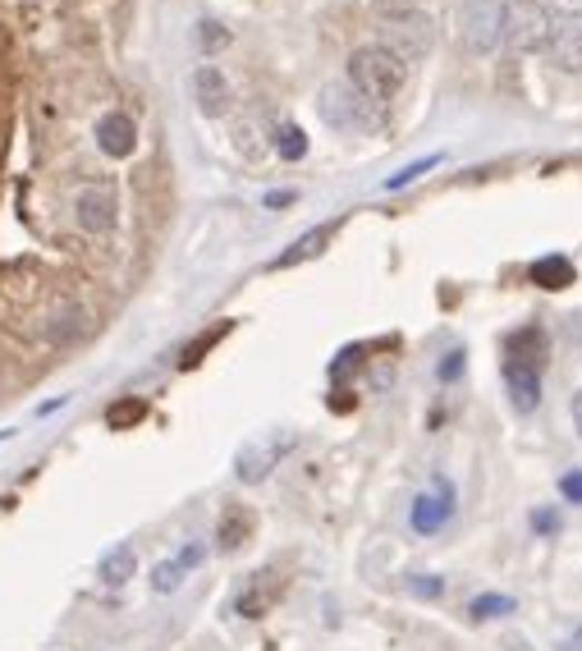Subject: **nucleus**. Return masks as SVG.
Returning <instances> with one entry per match:
<instances>
[{"label": "nucleus", "mask_w": 582, "mask_h": 651, "mask_svg": "<svg viewBox=\"0 0 582 651\" xmlns=\"http://www.w3.org/2000/svg\"><path fill=\"white\" fill-rule=\"evenodd\" d=\"M404 83H408V65L391 47L372 42V47H358L354 56H348V88H354L367 106L385 110L399 97Z\"/></svg>", "instance_id": "f257e3e1"}, {"label": "nucleus", "mask_w": 582, "mask_h": 651, "mask_svg": "<svg viewBox=\"0 0 582 651\" xmlns=\"http://www.w3.org/2000/svg\"><path fill=\"white\" fill-rule=\"evenodd\" d=\"M551 28H555L551 6H541V0H510V10H504V47L519 56H536L546 51Z\"/></svg>", "instance_id": "f03ea898"}, {"label": "nucleus", "mask_w": 582, "mask_h": 651, "mask_svg": "<svg viewBox=\"0 0 582 651\" xmlns=\"http://www.w3.org/2000/svg\"><path fill=\"white\" fill-rule=\"evenodd\" d=\"M504 10L510 0H463L458 6V37L473 56H491L504 42Z\"/></svg>", "instance_id": "7ed1b4c3"}, {"label": "nucleus", "mask_w": 582, "mask_h": 651, "mask_svg": "<svg viewBox=\"0 0 582 651\" xmlns=\"http://www.w3.org/2000/svg\"><path fill=\"white\" fill-rule=\"evenodd\" d=\"M317 110H322L326 125H335V129H344V134H367V129L381 125V110L367 106L348 83H326L322 97H317Z\"/></svg>", "instance_id": "20e7f679"}, {"label": "nucleus", "mask_w": 582, "mask_h": 651, "mask_svg": "<svg viewBox=\"0 0 582 651\" xmlns=\"http://www.w3.org/2000/svg\"><path fill=\"white\" fill-rule=\"evenodd\" d=\"M432 42H436V23L426 19V14H408V19H391V23H385V42L381 47H391L408 65V60H422L426 51H432Z\"/></svg>", "instance_id": "39448f33"}, {"label": "nucleus", "mask_w": 582, "mask_h": 651, "mask_svg": "<svg viewBox=\"0 0 582 651\" xmlns=\"http://www.w3.org/2000/svg\"><path fill=\"white\" fill-rule=\"evenodd\" d=\"M454 510H458V495H454V486H450V477H436V495H417L413 501V514H408V523H413V532L417 537H436V532L454 519Z\"/></svg>", "instance_id": "423d86ee"}, {"label": "nucleus", "mask_w": 582, "mask_h": 651, "mask_svg": "<svg viewBox=\"0 0 582 651\" xmlns=\"http://www.w3.org/2000/svg\"><path fill=\"white\" fill-rule=\"evenodd\" d=\"M115 194L106 184H88L79 188V198H73V220H79V229H88V235H110L115 229Z\"/></svg>", "instance_id": "0eeeda50"}, {"label": "nucleus", "mask_w": 582, "mask_h": 651, "mask_svg": "<svg viewBox=\"0 0 582 651\" xmlns=\"http://www.w3.org/2000/svg\"><path fill=\"white\" fill-rule=\"evenodd\" d=\"M546 354H551V339H546V331H541L536 322L504 335V363L527 367V372H541V367H546Z\"/></svg>", "instance_id": "6e6552de"}, {"label": "nucleus", "mask_w": 582, "mask_h": 651, "mask_svg": "<svg viewBox=\"0 0 582 651\" xmlns=\"http://www.w3.org/2000/svg\"><path fill=\"white\" fill-rule=\"evenodd\" d=\"M280 592H285V579H280V573H276V569H262V573H253V579L244 583L235 610H239L244 620H262L266 610L280 601Z\"/></svg>", "instance_id": "1a4fd4ad"}, {"label": "nucleus", "mask_w": 582, "mask_h": 651, "mask_svg": "<svg viewBox=\"0 0 582 651\" xmlns=\"http://www.w3.org/2000/svg\"><path fill=\"white\" fill-rule=\"evenodd\" d=\"M97 147L106 151L110 161L134 157V147H138V125L129 120L125 110H106L101 120H97Z\"/></svg>", "instance_id": "9d476101"}, {"label": "nucleus", "mask_w": 582, "mask_h": 651, "mask_svg": "<svg viewBox=\"0 0 582 651\" xmlns=\"http://www.w3.org/2000/svg\"><path fill=\"white\" fill-rule=\"evenodd\" d=\"M193 101H198V110L207 115V120H220V115L235 106V92H229L225 73L216 65H198V73H193Z\"/></svg>", "instance_id": "9b49d317"}, {"label": "nucleus", "mask_w": 582, "mask_h": 651, "mask_svg": "<svg viewBox=\"0 0 582 651\" xmlns=\"http://www.w3.org/2000/svg\"><path fill=\"white\" fill-rule=\"evenodd\" d=\"M294 445V436H270V441H253V445H244L239 450V464H235V473H239V482H262L270 468L280 464V454Z\"/></svg>", "instance_id": "f8f14e48"}, {"label": "nucleus", "mask_w": 582, "mask_h": 651, "mask_svg": "<svg viewBox=\"0 0 582 651\" xmlns=\"http://www.w3.org/2000/svg\"><path fill=\"white\" fill-rule=\"evenodd\" d=\"M546 51H551V65L560 73H582V23H569L564 19L560 28H551Z\"/></svg>", "instance_id": "ddd939ff"}, {"label": "nucleus", "mask_w": 582, "mask_h": 651, "mask_svg": "<svg viewBox=\"0 0 582 651\" xmlns=\"http://www.w3.org/2000/svg\"><path fill=\"white\" fill-rule=\"evenodd\" d=\"M500 376H504V391H510V404L519 413H536L541 408V372H527V367H514V363H500Z\"/></svg>", "instance_id": "4468645a"}, {"label": "nucleus", "mask_w": 582, "mask_h": 651, "mask_svg": "<svg viewBox=\"0 0 582 651\" xmlns=\"http://www.w3.org/2000/svg\"><path fill=\"white\" fill-rule=\"evenodd\" d=\"M335 220H326V225H317V229H307L303 239H294L276 262H270V272H289V266H298V262H307V257H322L326 253V244L335 239Z\"/></svg>", "instance_id": "2eb2a0df"}, {"label": "nucleus", "mask_w": 582, "mask_h": 651, "mask_svg": "<svg viewBox=\"0 0 582 651\" xmlns=\"http://www.w3.org/2000/svg\"><path fill=\"white\" fill-rule=\"evenodd\" d=\"M138 573V551L134 546H110L106 555H101V564H97V579L106 583V588H125L129 579Z\"/></svg>", "instance_id": "dca6fc26"}, {"label": "nucleus", "mask_w": 582, "mask_h": 651, "mask_svg": "<svg viewBox=\"0 0 582 651\" xmlns=\"http://www.w3.org/2000/svg\"><path fill=\"white\" fill-rule=\"evenodd\" d=\"M248 532H253V514H248L244 505H225L220 527H216V546H220L225 555H235V551L248 542Z\"/></svg>", "instance_id": "f3484780"}, {"label": "nucleus", "mask_w": 582, "mask_h": 651, "mask_svg": "<svg viewBox=\"0 0 582 651\" xmlns=\"http://www.w3.org/2000/svg\"><path fill=\"white\" fill-rule=\"evenodd\" d=\"M527 276H532V285H541V289H564V285H573V262H569L564 253L536 257Z\"/></svg>", "instance_id": "a211bd4d"}, {"label": "nucleus", "mask_w": 582, "mask_h": 651, "mask_svg": "<svg viewBox=\"0 0 582 651\" xmlns=\"http://www.w3.org/2000/svg\"><path fill=\"white\" fill-rule=\"evenodd\" d=\"M514 596H504V592H482V596H473L468 601V615L477 620V624H486V620H504V615H514Z\"/></svg>", "instance_id": "6ab92c4d"}, {"label": "nucleus", "mask_w": 582, "mask_h": 651, "mask_svg": "<svg viewBox=\"0 0 582 651\" xmlns=\"http://www.w3.org/2000/svg\"><path fill=\"white\" fill-rule=\"evenodd\" d=\"M445 157H441V151H432V157H422V161H413V166H404L399 175H391V179H385L381 188H385V194H399V188H408L413 179H422V175H432L436 166H441Z\"/></svg>", "instance_id": "aec40b11"}, {"label": "nucleus", "mask_w": 582, "mask_h": 651, "mask_svg": "<svg viewBox=\"0 0 582 651\" xmlns=\"http://www.w3.org/2000/svg\"><path fill=\"white\" fill-rule=\"evenodd\" d=\"M184 579H188V569L179 564V560H161L157 569H151V592H179L184 588Z\"/></svg>", "instance_id": "412c9836"}, {"label": "nucleus", "mask_w": 582, "mask_h": 651, "mask_svg": "<svg viewBox=\"0 0 582 651\" xmlns=\"http://www.w3.org/2000/svg\"><path fill=\"white\" fill-rule=\"evenodd\" d=\"M142 417H147V404L142 400H120V404H110L106 423H110V432H125V427L142 423Z\"/></svg>", "instance_id": "4be33fe9"}, {"label": "nucleus", "mask_w": 582, "mask_h": 651, "mask_svg": "<svg viewBox=\"0 0 582 651\" xmlns=\"http://www.w3.org/2000/svg\"><path fill=\"white\" fill-rule=\"evenodd\" d=\"M276 151H280L285 161H303V157H307L303 129H298V125H280V129H276Z\"/></svg>", "instance_id": "5701e85b"}, {"label": "nucleus", "mask_w": 582, "mask_h": 651, "mask_svg": "<svg viewBox=\"0 0 582 651\" xmlns=\"http://www.w3.org/2000/svg\"><path fill=\"white\" fill-rule=\"evenodd\" d=\"M408 588H413V596H422V601H441V596H445V579H441V573H413Z\"/></svg>", "instance_id": "b1692460"}, {"label": "nucleus", "mask_w": 582, "mask_h": 651, "mask_svg": "<svg viewBox=\"0 0 582 651\" xmlns=\"http://www.w3.org/2000/svg\"><path fill=\"white\" fill-rule=\"evenodd\" d=\"M367 6H372L385 23H391V19H408V14H417L422 0H367Z\"/></svg>", "instance_id": "393cba45"}, {"label": "nucleus", "mask_w": 582, "mask_h": 651, "mask_svg": "<svg viewBox=\"0 0 582 651\" xmlns=\"http://www.w3.org/2000/svg\"><path fill=\"white\" fill-rule=\"evenodd\" d=\"M198 47H203L207 56H216V51L229 47V32H225L220 23H198Z\"/></svg>", "instance_id": "a878e982"}, {"label": "nucleus", "mask_w": 582, "mask_h": 651, "mask_svg": "<svg viewBox=\"0 0 582 651\" xmlns=\"http://www.w3.org/2000/svg\"><path fill=\"white\" fill-rule=\"evenodd\" d=\"M532 532H536V537H555V532H560V510L555 505L532 510Z\"/></svg>", "instance_id": "bb28decb"}, {"label": "nucleus", "mask_w": 582, "mask_h": 651, "mask_svg": "<svg viewBox=\"0 0 582 651\" xmlns=\"http://www.w3.org/2000/svg\"><path fill=\"white\" fill-rule=\"evenodd\" d=\"M225 331H229V322H220V326H216V331H211V335H203V339H198V344H193V349H184V358H179V363H184V367H193V363H198V358H203V354H207V349H211V344H216V339H220V335H225Z\"/></svg>", "instance_id": "cd10ccee"}, {"label": "nucleus", "mask_w": 582, "mask_h": 651, "mask_svg": "<svg viewBox=\"0 0 582 651\" xmlns=\"http://www.w3.org/2000/svg\"><path fill=\"white\" fill-rule=\"evenodd\" d=\"M463 363H468V354H463V349H450L445 363L436 367V376H441V381H458V376H463Z\"/></svg>", "instance_id": "c85d7f7f"}, {"label": "nucleus", "mask_w": 582, "mask_h": 651, "mask_svg": "<svg viewBox=\"0 0 582 651\" xmlns=\"http://www.w3.org/2000/svg\"><path fill=\"white\" fill-rule=\"evenodd\" d=\"M560 495H564L569 505H582V468H573V473L560 477Z\"/></svg>", "instance_id": "c756f323"}, {"label": "nucleus", "mask_w": 582, "mask_h": 651, "mask_svg": "<svg viewBox=\"0 0 582 651\" xmlns=\"http://www.w3.org/2000/svg\"><path fill=\"white\" fill-rule=\"evenodd\" d=\"M175 560H179L184 569H198V564L207 560V542H188V546H184V551H179Z\"/></svg>", "instance_id": "7c9ffc66"}, {"label": "nucleus", "mask_w": 582, "mask_h": 651, "mask_svg": "<svg viewBox=\"0 0 582 651\" xmlns=\"http://www.w3.org/2000/svg\"><path fill=\"white\" fill-rule=\"evenodd\" d=\"M294 198H298V194H294V188H270V194H266V198H262V203H266V207H270V211H280V207H289V203H294Z\"/></svg>", "instance_id": "2f4dec72"}, {"label": "nucleus", "mask_w": 582, "mask_h": 651, "mask_svg": "<svg viewBox=\"0 0 582 651\" xmlns=\"http://www.w3.org/2000/svg\"><path fill=\"white\" fill-rule=\"evenodd\" d=\"M551 10L564 14L569 23H578V19H582V0H551Z\"/></svg>", "instance_id": "473e14b6"}, {"label": "nucleus", "mask_w": 582, "mask_h": 651, "mask_svg": "<svg viewBox=\"0 0 582 651\" xmlns=\"http://www.w3.org/2000/svg\"><path fill=\"white\" fill-rule=\"evenodd\" d=\"M569 417H573V432L582 436V391H573V400H569Z\"/></svg>", "instance_id": "72a5a7b5"}, {"label": "nucleus", "mask_w": 582, "mask_h": 651, "mask_svg": "<svg viewBox=\"0 0 582 651\" xmlns=\"http://www.w3.org/2000/svg\"><path fill=\"white\" fill-rule=\"evenodd\" d=\"M569 651H582V629H578V633L569 638Z\"/></svg>", "instance_id": "f704fd0d"}]
</instances>
